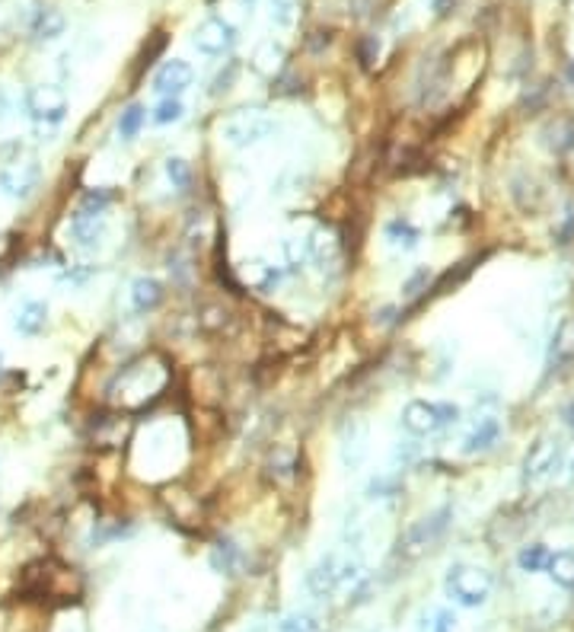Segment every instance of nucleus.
I'll use <instances>...</instances> for the list:
<instances>
[{
  "label": "nucleus",
  "mask_w": 574,
  "mask_h": 632,
  "mask_svg": "<svg viewBox=\"0 0 574 632\" xmlns=\"http://www.w3.org/2000/svg\"><path fill=\"white\" fill-rule=\"evenodd\" d=\"M281 119H275L271 112H262V109H240V112L227 115L221 121V138L223 144L237 150H249L259 148V144L271 141V138L281 135Z\"/></svg>",
  "instance_id": "nucleus-1"
},
{
  "label": "nucleus",
  "mask_w": 574,
  "mask_h": 632,
  "mask_svg": "<svg viewBox=\"0 0 574 632\" xmlns=\"http://www.w3.org/2000/svg\"><path fill=\"white\" fill-rule=\"evenodd\" d=\"M463 418V409L456 403H440V399H412L399 412V425L412 437H431L438 431H447Z\"/></svg>",
  "instance_id": "nucleus-2"
},
{
  "label": "nucleus",
  "mask_w": 574,
  "mask_h": 632,
  "mask_svg": "<svg viewBox=\"0 0 574 632\" xmlns=\"http://www.w3.org/2000/svg\"><path fill=\"white\" fill-rule=\"evenodd\" d=\"M494 591V579L488 569L482 565H469V562H456L447 569L444 575V594L453 600L456 607H482L488 604Z\"/></svg>",
  "instance_id": "nucleus-3"
},
{
  "label": "nucleus",
  "mask_w": 574,
  "mask_h": 632,
  "mask_svg": "<svg viewBox=\"0 0 574 632\" xmlns=\"http://www.w3.org/2000/svg\"><path fill=\"white\" fill-rule=\"evenodd\" d=\"M23 109L35 125H61L68 119L71 100L58 83H33L23 96Z\"/></svg>",
  "instance_id": "nucleus-4"
},
{
  "label": "nucleus",
  "mask_w": 574,
  "mask_h": 632,
  "mask_svg": "<svg viewBox=\"0 0 574 632\" xmlns=\"http://www.w3.org/2000/svg\"><path fill=\"white\" fill-rule=\"evenodd\" d=\"M42 186V163L35 157H16L0 163V196L10 202H26Z\"/></svg>",
  "instance_id": "nucleus-5"
},
{
  "label": "nucleus",
  "mask_w": 574,
  "mask_h": 632,
  "mask_svg": "<svg viewBox=\"0 0 574 632\" xmlns=\"http://www.w3.org/2000/svg\"><path fill=\"white\" fill-rule=\"evenodd\" d=\"M565 464V445H561V437L555 435H542L536 437L530 451L523 454V483L527 485H536L542 479L555 476Z\"/></svg>",
  "instance_id": "nucleus-6"
},
{
  "label": "nucleus",
  "mask_w": 574,
  "mask_h": 632,
  "mask_svg": "<svg viewBox=\"0 0 574 632\" xmlns=\"http://www.w3.org/2000/svg\"><path fill=\"white\" fill-rule=\"evenodd\" d=\"M450 518H453L450 508H438V512H431V514H425L421 521H415V524L406 531V537L399 540V556L415 559V556H421L425 550H431V546L444 537Z\"/></svg>",
  "instance_id": "nucleus-7"
},
{
  "label": "nucleus",
  "mask_w": 574,
  "mask_h": 632,
  "mask_svg": "<svg viewBox=\"0 0 574 632\" xmlns=\"http://www.w3.org/2000/svg\"><path fill=\"white\" fill-rule=\"evenodd\" d=\"M371 431H367L364 418H348L338 431V460L348 473H358L371 451Z\"/></svg>",
  "instance_id": "nucleus-8"
},
{
  "label": "nucleus",
  "mask_w": 574,
  "mask_h": 632,
  "mask_svg": "<svg viewBox=\"0 0 574 632\" xmlns=\"http://www.w3.org/2000/svg\"><path fill=\"white\" fill-rule=\"evenodd\" d=\"M192 45H195V52L208 54V58H221V54H227L230 48L237 45V29L230 26L227 20H221V16H208L192 33Z\"/></svg>",
  "instance_id": "nucleus-9"
},
{
  "label": "nucleus",
  "mask_w": 574,
  "mask_h": 632,
  "mask_svg": "<svg viewBox=\"0 0 574 632\" xmlns=\"http://www.w3.org/2000/svg\"><path fill=\"white\" fill-rule=\"evenodd\" d=\"M342 585V556L338 552H325L316 559L310 572H306V591L313 598H332Z\"/></svg>",
  "instance_id": "nucleus-10"
},
{
  "label": "nucleus",
  "mask_w": 574,
  "mask_h": 632,
  "mask_svg": "<svg viewBox=\"0 0 574 632\" xmlns=\"http://www.w3.org/2000/svg\"><path fill=\"white\" fill-rule=\"evenodd\" d=\"M192 81H195V71H192L189 61L169 58V61H163L160 68H156V74H154V93H160V96H183L185 90L192 87Z\"/></svg>",
  "instance_id": "nucleus-11"
},
{
  "label": "nucleus",
  "mask_w": 574,
  "mask_h": 632,
  "mask_svg": "<svg viewBox=\"0 0 574 632\" xmlns=\"http://www.w3.org/2000/svg\"><path fill=\"white\" fill-rule=\"evenodd\" d=\"M48 330V303L35 297H23L14 307V332L23 339H35Z\"/></svg>",
  "instance_id": "nucleus-12"
},
{
  "label": "nucleus",
  "mask_w": 574,
  "mask_h": 632,
  "mask_svg": "<svg viewBox=\"0 0 574 632\" xmlns=\"http://www.w3.org/2000/svg\"><path fill=\"white\" fill-rule=\"evenodd\" d=\"M68 234L80 249H99L108 236V221L106 215H74L68 224Z\"/></svg>",
  "instance_id": "nucleus-13"
},
{
  "label": "nucleus",
  "mask_w": 574,
  "mask_h": 632,
  "mask_svg": "<svg viewBox=\"0 0 574 632\" xmlns=\"http://www.w3.org/2000/svg\"><path fill=\"white\" fill-rule=\"evenodd\" d=\"M498 441H501V422L494 416H482V418H475L473 428L466 431V437H463V447H459V451L466 454V457H475V454L492 451Z\"/></svg>",
  "instance_id": "nucleus-14"
},
{
  "label": "nucleus",
  "mask_w": 574,
  "mask_h": 632,
  "mask_svg": "<svg viewBox=\"0 0 574 632\" xmlns=\"http://www.w3.org/2000/svg\"><path fill=\"white\" fill-rule=\"evenodd\" d=\"M131 307L137 313H154L163 301H166V288H163L160 278H150V275H141L131 282Z\"/></svg>",
  "instance_id": "nucleus-15"
},
{
  "label": "nucleus",
  "mask_w": 574,
  "mask_h": 632,
  "mask_svg": "<svg viewBox=\"0 0 574 632\" xmlns=\"http://www.w3.org/2000/svg\"><path fill=\"white\" fill-rule=\"evenodd\" d=\"M243 565H246V556L233 540H217V543L211 546V569H214V572L233 579V575L243 572Z\"/></svg>",
  "instance_id": "nucleus-16"
},
{
  "label": "nucleus",
  "mask_w": 574,
  "mask_h": 632,
  "mask_svg": "<svg viewBox=\"0 0 574 632\" xmlns=\"http://www.w3.org/2000/svg\"><path fill=\"white\" fill-rule=\"evenodd\" d=\"M383 236L392 249H399V253H412V249H419V243H421V230L415 227L409 217H392V221L386 224Z\"/></svg>",
  "instance_id": "nucleus-17"
},
{
  "label": "nucleus",
  "mask_w": 574,
  "mask_h": 632,
  "mask_svg": "<svg viewBox=\"0 0 574 632\" xmlns=\"http://www.w3.org/2000/svg\"><path fill=\"white\" fill-rule=\"evenodd\" d=\"M546 575L565 591H574V550H559L549 556Z\"/></svg>",
  "instance_id": "nucleus-18"
},
{
  "label": "nucleus",
  "mask_w": 574,
  "mask_h": 632,
  "mask_svg": "<svg viewBox=\"0 0 574 632\" xmlns=\"http://www.w3.org/2000/svg\"><path fill=\"white\" fill-rule=\"evenodd\" d=\"M64 26H68V20H64L61 10L48 7V10H39V16H35L33 35L39 42H52V39H58V35L64 33Z\"/></svg>",
  "instance_id": "nucleus-19"
},
{
  "label": "nucleus",
  "mask_w": 574,
  "mask_h": 632,
  "mask_svg": "<svg viewBox=\"0 0 574 632\" xmlns=\"http://www.w3.org/2000/svg\"><path fill=\"white\" fill-rule=\"evenodd\" d=\"M163 169H166L169 186L176 188L179 196H185V192L192 188V179H195V173H192V163L185 160V157H166Z\"/></svg>",
  "instance_id": "nucleus-20"
},
{
  "label": "nucleus",
  "mask_w": 574,
  "mask_h": 632,
  "mask_svg": "<svg viewBox=\"0 0 574 632\" xmlns=\"http://www.w3.org/2000/svg\"><path fill=\"white\" fill-rule=\"evenodd\" d=\"M144 125H147V109H144L141 102H131V106L122 109V115H118V135H122L125 141H135Z\"/></svg>",
  "instance_id": "nucleus-21"
},
{
  "label": "nucleus",
  "mask_w": 574,
  "mask_h": 632,
  "mask_svg": "<svg viewBox=\"0 0 574 632\" xmlns=\"http://www.w3.org/2000/svg\"><path fill=\"white\" fill-rule=\"evenodd\" d=\"M549 556H552V552H549V546L530 543V546H523V550L517 552V565H521V572H527V575L546 572Z\"/></svg>",
  "instance_id": "nucleus-22"
},
{
  "label": "nucleus",
  "mask_w": 574,
  "mask_h": 632,
  "mask_svg": "<svg viewBox=\"0 0 574 632\" xmlns=\"http://www.w3.org/2000/svg\"><path fill=\"white\" fill-rule=\"evenodd\" d=\"M183 119H185V102L179 100V96H163L154 106V112H150V121H154V125H176V121H183Z\"/></svg>",
  "instance_id": "nucleus-23"
},
{
  "label": "nucleus",
  "mask_w": 574,
  "mask_h": 632,
  "mask_svg": "<svg viewBox=\"0 0 574 632\" xmlns=\"http://www.w3.org/2000/svg\"><path fill=\"white\" fill-rule=\"evenodd\" d=\"M549 358H552V364L571 361V358H574V320H568V323L559 326V332H555V339H552V351H549Z\"/></svg>",
  "instance_id": "nucleus-24"
},
{
  "label": "nucleus",
  "mask_w": 574,
  "mask_h": 632,
  "mask_svg": "<svg viewBox=\"0 0 574 632\" xmlns=\"http://www.w3.org/2000/svg\"><path fill=\"white\" fill-rule=\"evenodd\" d=\"M112 202H115V196L108 188H87L80 205H77V215H106V211L112 208Z\"/></svg>",
  "instance_id": "nucleus-25"
},
{
  "label": "nucleus",
  "mask_w": 574,
  "mask_h": 632,
  "mask_svg": "<svg viewBox=\"0 0 574 632\" xmlns=\"http://www.w3.org/2000/svg\"><path fill=\"white\" fill-rule=\"evenodd\" d=\"M281 256H284V265H291V269L310 265V249H306V236H287V240H281Z\"/></svg>",
  "instance_id": "nucleus-26"
},
{
  "label": "nucleus",
  "mask_w": 574,
  "mask_h": 632,
  "mask_svg": "<svg viewBox=\"0 0 574 632\" xmlns=\"http://www.w3.org/2000/svg\"><path fill=\"white\" fill-rule=\"evenodd\" d=\"M399 492H402V483H399V476H392V473H380V476H373L371 483H367V498H373V502L396 498Z\"/></svg>",
  "instance_id": "nucleus-27"
},
{
  "label": "nucleus",
  "mask_w": 574,
  "mask_h": 632,
  "mask_svg": "<svg viewBox=\"0 0 574 632\" xmlns=\"http://www.w3.org/2000/svg\"><path fill=\"white\" fill-rule=\"evenodd\" d=\"M275 632H323V626L313 613H291L275 626Z\"/></svg>",
  "instance_id": "nucleus-28"
},
{
  "label": "nucleus",
  "mask_w": 574,
  "mask_h": 632,
  "mask_svg": "<svg viewBox=\"0 0 574 632\" xmlns=\"http://www.w3.org/2000/svg\"><path fill=\"white\" fill-rule=\"evenodd\" d=\"M268 470L275 479H291L294 470H297V457H294V451H287V447H278L275 457L268 460Z\"/></svg>",
  "instance_id": "nucleus-29"
},
{
  "label": "nucleus",
  "mask_w": 574,
  "mask_h": 632,
  "mask_svg": "<svg viewBox=\"0 0 574 632\" xmlns=\"http://www.w3.org/2000/svg\"><path fill=\"white\" fill-rule=\"evenodd\" d=\"M294 14H297V4H294V0H271V20H275L278 26H291Z\"/></svg>",
  "instance_id": "nucleus-30"
},
{
  "label": "nucleus",
  "mask_w": 574,
  "mask_h": 632,
  "mask_svg": "<svg viewBox=\"0 0 574 632\" xmlns=\"http://www.w3.org/2000/svg\"><path fill=\"white\" fill-rule=\"evenodd\" d=\"M89 278H93V269H80V265H71V269H64L61 275H58V282H61V284H71V288H80V284H87Z\"/></svg>",
  "instance_id": "nucleus-31"
},
{
  "label": "nucleus",
  "mask_w": 574,
  "mask_h": 632,
  "mask_svg": "<svg viewBox=\"0 0 574 632\" xmlns=\"http://www.w3.org/2000/svg\"><path fill=\"white\" fill-rule=\"evenodd\" d=\"M431 619L434 623H428V632H456V617L450 610H438Z\"/></svg>",
  "instance_id": "nucleus-32"
},
{
  "label": "nucleus",
  "mask_w": 574,
  "mask_h": 632,
  "mask_svg": "<svg viewBox=\"0 0 574 632\" xmlns=\"http://www.w3.org/2000/svg\"><path fill=\"white\" fill-rule=\"evenodd\" d=\"M415 457H419V445H415V441H406V445L399 441L396 451H392V460H396V464H402V466H409Z\"/></svg>",
  "instance_id": "nucleus-33"
},
{
  "label": "nucleus",
  "mask_w": 574,
  "mask_h": 632,
  "mask_svg": "<svg viewBox=\"0 0 574 632\" xmlns=\"http://www.w3.org/2000/svg\"><path fill=\"white\" fill-rule=\"evenodd\" d=\"M425 278H428V272H425V269H421V272H419V275H415V278H409V284H406V294H419V284L425 282Z\"/></svg>",
  "instance_id": "nucleus-34"
},
{
  "label": "nucleus",
  "mask_w": 574,
  "mask_h": 632,
  "mask_svg": "<svg viewBox=\"0 0 574 632\" xmlns=\"http://www.w3.org/2000/svg\"><path fill=\"white\" fill-rule=\"evenodd\" d=\"M7 112H10V96L0 90V119H7Z\"/></svg>",
  "instance_id": "nucleus-35"
},
{
  "label": "nucleus",
  "mask_w": 574,
  "mask_h": 632,
  "mask_svg": "<svg viewBox=\"0 0 574 632\" xmlns=\"http://www.w3.org/2000/svg\"><path fill=\"white\" fill-rule=\"evenodd\" d=\"M561 418H565V425H568V428H571V431H574V403H571V406H568V409H565V412H561Z\"/></svg>",
  "instance_id": "nucleus-36"
},
{
  "label": "nucleus",
  "mask_w": 574,
  "mask_h": 632,
  "mask_svg": "<svg viewBox=\"0 0 574 632\" xmlns=\"http://www.w3.org/2000/svg\"><path fill=\"white\" fill-rule=\"evenodd\" d=\"M0 364H4V355H0Z\"/></svg>",
  "instance_id": "nucleus-37"
}]
</instances>
